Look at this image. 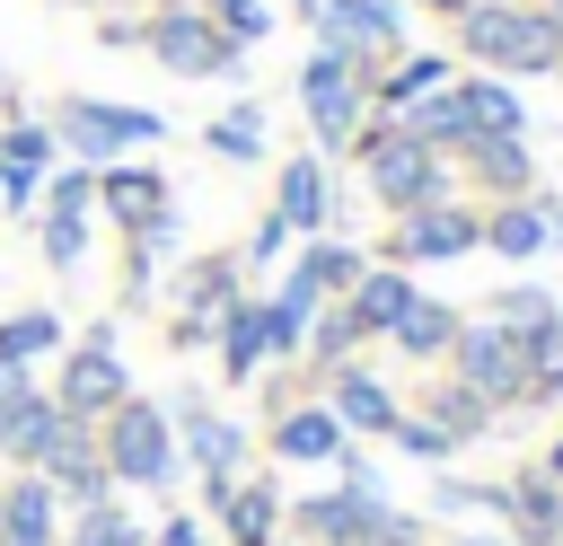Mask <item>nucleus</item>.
I'll return each mask as SVG.
<instances>
[{"mask_svg": "<svg viewBox=\"0 0 563 546\" xmlns=\"http://www.w3.org/2000/svg\"><path fill=\"white\" fill-rule=\"evenodd\" d=\"M97 458H106V476H114V493H167L176 484V423H167V405L158 396H123L106 423H97Z\"/></svg>", "mask_w": 563, "mask_h": 546, "instance_id": "nucleus-1", "label": "nucleus"}, {"mask_svg": "<svg viewBox=\"0 0 563 546\" xmlns=\"http://www.w3.org/2000/svg\"><path fill=\"white\" fill-rule=\"evenodd\" d=\"M457 53L484 62V70L537 79V70H554V53H563V18H554V9H519V0H475V9L457 18Z\"/></svg>", "mask_w": 563, "mask_h": 546, "instance_id": "nucleus-2", "label": "nucleus"}, {"mask_svg": "<svg viewBox=\"0 0 563 546\" xmlns=\"http://www.w3.org/2000/svg\"><path fill=\"white\" fill-rule=\"evenodd\" d=\"M352 159H361V176H369V194H378L387 211L449 203V159L422 150V141H413L405 123H387V114H369V123L352 132Z\"/></svg>", "mask_w": 563, "mask_h": 546, "instance_id": "nucleus-3", "label": "nucleus"}, {"mask_svg": "<svg viewBox=\"0 0 563 546\" xmlns=\"http://www.w3.org/2000/svg\"><path fill=\"white\" fill-rule=\"evenodd\" d=\"M53 141H62V159H79V167H106V159H141V150H158L167 141V123L150 114V106H123V97H53Z\"/></svg>", "mask_w": 563, "mask_h": 546, "instance_id": "nucleus-4", "label": "nucleus"}, {"mask_svg": "<svg viewBox=\"0 0 563 546\" xmlns=\"http://www.w3.org/2000/svg\"><path fill=\"white\" fill-rule=\"evenodd\" d=\"M299 106H308L317 159H343V150H352V132L369 123V62H352V53L317 44V53L299 62Z\"/></svg>", "mask_w": 563, "mask_h": 546, "instance_id": "nucleus-5", "label": "nucleus"}, {"mask_svg": "<svg viewBox=\"0 0 563 546\" xmlns=\"http://www.w3.org/2000/svg\"><path fill=\"white\" fill-rule=\"evenodd\" d=\"M26 238H35L44 273H79L88 264V238H97V167L62 159L44 176V194H35V211H26Z\"/></svg>", "mask_w": 563, "mask_h": 546, "instance_id": "nucleus-6", "label": "nucleus"}, {"mask_svg": "<svg viewBox=\"0 0 563 546\" xmlns=\"http://www.w3.org/2000/svg\"><path fill=\"white\" fill-rule=\"evenodd\" d=\"M53 361H62V370H53L44 396H53L70 423H106V414L132 396V370H123V352H114V317H97L88 335H70Z\"/></svg>", "mask_w": 563, "mask_h": 546, "instance_id": "nucleus-7", "label": "nucleus"}, {"mask_svg": "<svg viewBox=\"0 0 563 546\" xmlns=\"http://www.w3.org/2000/svg\"><path fill=\"white\" fill-rule=\"evenodd\" d=\"M141 53L176 79H238V62H246V44H229L211 26V9H185V0L141 9Z\"/></svg>", "mask_w": 563, "mask_h": 546, "instance_id": "nucleus-8", "label": "nucleus"}, {"mask_svg": "<svg viewBox=\"0 0 563 546\" xmlns=\"http://www.w3.org/2000/svg\"><path fill=\"white\" fill-rule=\"evenodd\" d=\"M449 379H457V387H475V396L501 414V405H519V396H528V343H519L510 326H493V317H457Z\"/></svg>", "mask_w": 563, "mask_h": 546, "instance_id": "nucleus-9", "label": "nucleus"}, {"mask_svg": "<svg viewBox=\"0 0 563 546\" xmlns=\"http://www.w3.org/2000/svg\"><path fill=\"white\" fill-rule=\"evenodd\" d=\"M167 423H176V458L202 476V511H220V493L246 476V423L211 414L202 396H176V405H167Z\"/></svg>", "mask_w": 563, "mask_h": 546, "instance_id": "nucleus-10", "label": "nucleus"}, {"mask_svg": "<svg viewBox=\"0 0 563 546\" xmlns=\"http://www.w3.org/2000/svg\"><path fill=\"white\" fill-rule=\"evenodd\" d=\"M97 220H106L114 238H141V229L176 220V185H167L150 159H106V167H97Z\"/></svg>", "mask_w": 563, "mask_h": 546, "instance_id": "nucleus-11", "label": "nucleus"}, {"mask_svg": "<svg viewBox=\"0 0 563 546\" xmlns=\"http://www.w3.org/2000/svg\"><path fill=\"white\" fill-rule=\"evenodd\" d=\"M475 247H484V211H466L457 194L396 211V229H387V264H449V255H475Z\"/></svg>", "mask_w": 563, "mask_h": 546, "instance_id": "nucleus-12", "label": "nucleus"}, {"mask_svg": "<svg viewBox=\"0 0 563 546\" xmlns=\"http://www.w3.org/2000/svg\"><path fill=\"white\" fill-rule=\"evenodd\" d=\"M308 26H317V44H334V53L369 62V70L405 53V9L396 0H317Z\"/></svg>", "mask_w": 563, "mask_h": 546, "instance_id": "nucleus-13", "label": "nucleus"}, {"mask_svg": "<svg viewBox=\"0 0 563 546\" xmlns=\"http://www.w3.org/2000/svg\"><path fill=\"white\" fill-rule=\"evenodd\" d=\"M53 167H62L53 123H44V114H9V123H0V211H18V220H26Z\"/></svg>", "mask_w": 563, "mask_h": 546, "instance_id": "nucleus-14", "label": "nucleus"}, {"mask_svg": "<svg viewBox=\"0 0 563 546\" xmlns=\"http://www.w3.org/2000/svg\"><path fill=\"white\" fill-rule=\"evenodd\" d=\"M343 440H352V432L334 423L325 396H290V405H273V432H264V449H273L282 467H334Z\"/></svg>", "mask_w": 563, "mask_h": 546, "instance_id": "nucleus-15", "label": "nucleus"}, {"mask_svg": "<svg viewBox=\"0 0 563 546\" xmlns=\"http://www.w3.org/2000/svg\"><path fill=\"white\" fill-rule=\"evenodd\" d=\"M273 220H282L290 238H325V229H334V176H325L317 150L282 159V176H273Z\"/></svg>", "mask_w": 563, "mask_h": 546, "instance_id": "nucleus-16", "label": "nucleus"}, {"mask_svg": "<svg viewBox=\"0 0 563 546\" xmlns=\"http://www.w3.org/2000/svg\"><path fill=\"white\" fill-rule=\"evenodd\" d=\"M317 387H325V405H334V423H343L352 440H387V432H396V414H405V405H396V387H387L378 370H361V361L325 370Z\"/></svg>", "mask_w": 563, "mask_h": 546, "instance_id": "nucleus-17", "label": "nucleus"}, {"mask_svg": "<svg viewBox=\"0 0 563 546\" xmlns=\"http://www.w3.org/2000/svg\"><path fill=\"white\" fill-rule=\"evenodd\" d=\"M62 493L35 476V467H9L0 476V546H62Z\"/></svg>", "mask_w": 563, "mask_h": 546, "instance_id": "nucleus-18", "label": "nucleus"}, {"mask_svg": "<svg viewBox=\"0 0 563 546\" xmlns=\"http://www.w3.org/2000/svg\"><path fill=\"white\" fill-rule=\"evenodd\" d=\"M554 238H563V203H554V194H519V203H493V211H484V247L510 255V264L545 255Z\"/></svg>", "mask_w": 563, "mask_h": 546, "instance_id": "nucleus-19", "label": "nucleus"}, {"mask_svg": "<svg viewBox=\"0 0 563 546\" xmlns=\"http://www.w3.org/2000/svg\"><path fill=\"white\" fill-rule=\"evenodd\" d=\"M211 352H220V379H229V387H246V379L273 361V352H264V291H238V299L220 308Z\"/></svg>", "mask_w": 563, "mask_h": 546, "instance_id": "nucleus-20", "label": "nucleus"}, {"mask_svg": "<svg viewBox=\"0 0 563 546\" xmlns=\"http://www.w3.org/2000/svg\"><path fill=\"white\" fill-rule=\"evenodd\" d=\"M211 528H220L229 546H273V537H282V484H273V476H238V484L220 493Z\"/></svg>", "mask_w": 563, "mask_h": 546, "instance_id": "nucleus-21", "label": "nucleus"}, {"mask_svg": "<svg viewBox=\"0 0 563 546\" xmlns=\"http://www.w3.org/2000/svg\"><path fill=\"white\" fill-rule=\"evenodd\" d=\"M501 520L519 528V546H563V484H554L545 467L510 476V484H501Z\"/></svg>", "mask_w": 563, "mask_h": 546, "instance_id": "nucleus-22", "label": "nucleus"}, {"mask_svg": "<svg viewBox=\"0 0 563 546\" xmlns=\"http://www.w3.org/2000/svg\"><path fill=\"white\" fill-rule=\"evenodd\" d=\"M457 70H449V53H396L387 70H369V114H405V106H422L431 88H449Z\"/></svg>", "mask_w": 563, "mask_h": 546, "instance_id": "nucleus-23", "label": "nucleus"}, {"mask_svg": "<svg viewBox=\"0 0 563 546\" xmlns=\"http://www.w3.org/2000/svg\"><path fill=\"white\" fill-rule=\"evenodd\" d=\"M457 159H466V167H475V185H484V194H501V203L537 194V159H528V141H519V132H475Z\"/></svg>", "mask_w": 563, "mask_h": 546, "instance_id": "nucleus-24", "label": "nucleus"}, {"mask_svg": "<svg viewBox=\"0 0 563 546\" xmlns=\"http://www.w3.org/2000/svg\"><path fill=\"white\" fill-rule=\"evenodd\" d=\"M176 317H202V326H220V308L246 291V264L238 255H194V264H176Z\"/></svg>", "mask_w": 563, "mask_h": 546, "instance_id": "nucleus-25", "label": "nucleus"}, {"mask_svg": "<svg viewBox=\"0 0 563 546\" xmlns=\"http://www.w3.org/2000/svg\"><path fill=\"white\" fill-rule=\"evenodd\" d=\"M405 308H413V273H405V264H369V273L343 291V317L361 326V343H369V335H387Z\"/></svg>", "mask_w": 563, "mask_h": 546, "instance_id": "nucleus-26", "label": "nucleus"}, {"mask_svg": "<svg viewBox=\"0 0 563 546\" xmlns=\"http://www.w3.org/2000/svg\"><path fill=\"white\" fill-rule=\"evenodd\" d=\"M62 343H70L62 308H44V299H35V308H0V361H9V370H35V361H53Z\"/></svg>", "mask_w": 563, "mask_h": 546, "instance_id": "nucleus-27", "label": "nucleus"}, {"mask_svg": "<svg viewBox=\"0 0 563 546\" xmlns=\"http://www.w3.org/2000/svg\"><path fill=\"white\" fill-rule=\"evenodd\" d=\"M361 273H369V255H361V247H343V238H308V247L290 255V282H299V291H317V299H343Z\"/></svg>", "mask_w": 563, "mask_h": 546, "instance_id": "nucleus-28", "label": "nucleus"}, {"mask_svg": "<svg viewBox=\"0 0 563 546\" xmlns=\"http://www.w3.org/2000/svg\"><path fill=\"white\" fill-rule=\"evenodd\" d=\"M387 343H396L405 361H449V343H457V308H449V299H422V291H413V308H405V317L387 326Z\"/></svg>", "mask_w": 563, "mask_h": 546, "instance_id": "nucleus-29", "label": "nucleus"}, {"mask_svg": "<svg viewBox=\"0 0 563 546\" xmlns=\"http://www.w3.org/2000/svg\"><path fill=\"white\" fill-rule=\"evenodd\" d=\"M62 423H70V414H62V405L35 387V396H26V405L0 423V458H9V467H44V449L62 440Z\"/></svg>", "mask_w": 563, "mask_h": 546, "instance_id": "nucleus-30", "label": "nucleus"}, {"mask_svg": "<svg viewBox=\"0 0 563 546\" xmlns=\"http://www.w3.org/2000/svg\"><path fill=\"white\" fill-rule=\"evenodd\" d=\"M62 546H150V520L106 493V502H79V511L62 520Z\"/></svg>", "mask_w": 563, "mask_h": 546, "instance_id": "nucleus-31", "label": "nucleus"}, {"mask_svg": "<svg viewBox=\"0 0 563 546\" xmlns=\"http://www.w3.org/2000/svg\"><path fill=\"white\" fill-rule=\"evenodd\" d=\"M422 423H440L449 440H475V432H493V405L475 387H457V379H431L422 387Z\"/></svg>", "mask_w": 563, "mask_h": 546, "instance_id": "nucleus-32", "label": "nucleus"}, {"mask_svg": "<svg viewBox=\"0 0 563 546\" xmlns=\"http://www.w3.org/2000/svg\"><path fill=\"white\" fill-rule=\"evenodd\" d=\"M202 150H211V159H229V167L264 159V114H255V106H229V114H211V123H202Z\"/></svg>", "mask_w": 563, "mask_h": 546, "instance_id": "nucleus-33", "label": "nucleus"}, {"mask_svg": "<svg viewBox=\"0 0 563 546\" xmlns=\"http://www.w3.org/2000/svg\"><path fill=\"white\" fill-rule=\"evenodd\" d=\"M528 343V396L519 405H554L563 396V317H545L537 335H519Z\"/></svg>", "mask_w": 563, "mask_h": 546, "instance_id": "nucleus-34", "label": "nucleus"}, {"mask_svg": "<svg viewBox=\"0 0 563 546\" xmlns=\"http://www.w3.org/2000/svg\"><path fill=\"white\" fill-rule=\"evenodd\" d=\"M457 106H466L475 132H519V123H528V106H519L501 79H457Z\"/></svg>", "mask_w": 563, "mask_h": 546, "instance_id": "nucleus-35", "label": "nucleus"}, {"mask_svg": "<svg viewBox=\"0 0 563 546\" xmlns=\"http://www.w3.org/2000/svg\"><path fill=\"white\" fill-rule=\"evenodd\" d=\"M545 317H563V308H554V291H537V282H519V291L493 299V326H510V335H537Z\"/></svg>", "mask_w": 563, "mask_h": 546, "instance_id": "nucleus-36", "label": "nucleus"}, {"mask_svg": "<svg viewBox=\"0 0 563 546\" xmlns=\"http://www.w3.org/2000/svg\"><path fill=\"white\" fill-rule=\"evenodd\" d=\"M202 9H211V26H220L229 44H246V53L273 35V9H264V0H202Z\"/></svg>", "mask_w": 563, "mask_h": 546, "instance_id": "nucleus-37", "label": "nucleus"}, {"mask_svg": "<svg viewBox=\"0 0 563 546\" xmlns=\"http://www.w3.org/2000/svg\"><path fill=\"white\" fill-rule=\"evenodd\" d=\"M387 440H396L405 458H422V467H449V458H457V440H449L440 423H422V414H396V432H387Z\"/></svg>", "mask_w": 563, "mask_h": 546, "instance_id": "nucleus-38", "label": "nucleus"}, {"mask_svg": "<svg viewBox=\"0 0 563 546\" xmlns=\"http://www.w3.org/2000/svg\"><path fill=\"white\" fill-rule=\"evenodd\" d=\"M282 255H290V229H282V220H273V211H264V220H255V229H246V247H238V264H246V273H255V264H282Z\"/></svg>", "mask_w": 563, "mask_h": 546, "instance_id": "nucleus-39", "label": "nucleus"}, {"mask_svg": "<svg viewBox=\"0 0 563 546\" xmlns=\"http://www.w3.org/2000/svg\"><path fill=\"white\" fill-rule=\"evenodd\" d=\"M150 546H202V511H167V520H150Z\"/></svg>", "mask_w": 563, "mask_h": 546, "instance_id": "nucleus-40", "label": "nucleus"}, {"mask_svg": "<svg viewBox=\"0 0 563 546\" xmlns=\"http://www.w3.org/2000/svg\"><path fill=\"white\" fill-rule=\"evenodd\" d=\"M35 387H44L35 370H9V361H0V423H9V414H18V405H26Z\"/></svg>", "mask_w": 563, "mask_h": 546, "instance_id": "nucleus-41", "label": "nucleus"}, {"mask_svg": "<svg viewBox=\"0 0 563 546\" xmlns=\"http://www.w3.org/2000/svg\"><path fill=\"white\" fill-rule=\"evenodd\" d=\"M97 44H141V18H97Z\"/></svg>", "mask_w": 563, "mask_h": 546, "instance_id": "nucleus-42", "label": "nucleus"}, {"mask_svg": "<svg viewBox=\"0 0 563 546\" xmlns=\"http://www.w3.org/2000/svg\"><path fill=\"white\" fill-rule=\"evenodd\" d=\"M422 9H449V18H466V9H475V0H422Z\"/></svg>", "mask_w": 563, "mask_h": 546, "instance_id": "nucleus-43", "label": "nucleus"}, {"mask_svg": "<svg viewBox=\"0 0 563 546\" xmlns=\"http://www.w3.org/2000/svg\"><path fill=\"white\" fill-rule=\"evenodd\" d=\"M545 476H554V484H563V440H554V449H545Z\"/></svg>", "mask_w": 563, "mask_h": 546, "instance_id": "nucleus-44", "label": "nucleus"}, {"mask_svg": "<svg viewBox=\"0 0 563 546\" xmlns=\"http://www.w3.org/2000/svg\"><path fill=\"white\" fill-rule=\"evenodd\" d=\"M457 546H510V537H457Z\"/></svg>", "mask_w": 563, "mask_h": 546, "instance_id": "nucleus-45", "label": "nucleus"}, {"mask_svg": "<svg viewBox=\"0 0 563 546\" xmlns=\"http://www.w3.org/2000/svg\"><path fill=\"white\" fill-rule=\"evenodd\" d=\"M545 9H554V18H563V0H545Z\"/></svg>", "mask_w": 563, "mask_h": 546, "instance_id": "nucleus-46", "label": "nucleus"}, {"mask_svg": "<svg viewBox=\"0 0 563 546\" xmlns=\"http://www.w3.org/2000/svg\"><path fill=\"white\" fill-rule=\"evenodd\" d=\"M554 70H563V53H554Z\"/></svg>", "mask_w": 563, "mask_h": 546, "instance_id": "nucleus-47", "label": "nucleus"}, {"mask_svg": "<svg viewBox=\"0 0 563 546\" xmlns=\"http://www.w3.org/2000/svg\"><path fill=\"white\" fill-rule=\"evenodd\" d=\"M273 546H290V537H273Z\"/></svg>", "mask_w": 563, "mask_h": 546, "instance_id": "nucleus-48", "label": "nucleus"}]
</instances>
